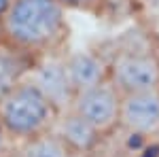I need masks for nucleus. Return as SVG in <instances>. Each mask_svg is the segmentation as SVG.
<instances>
[{"label":"nucleus","instance_id":"nucleus-4","mask_svg":"<svg viewBox=\"0 0 159 157\" xmlns=\"http://www.w3.org/2000/svg\"><path fill=\"white\" fill-rule=\"evenodd\" d=\"M119 109H121V94L110 81H104L81 94H74L70 104V110L83 117L100 136H106L115 127H119Z\"/></svg>","mask_w":159,"mask_h":157},{"label":"nucleus","instance_id":"nucleus-9","mask_svg":"<svg viewBox=\"0 0 159 157\" xmlns=\"http://www.w3.org/2000/svg\"><path fill=\"white\" fill-rule=\"evenodd\" d=\"M34 64V55L0 40V98L21 83Z\"/></svg>","mask_w":159,"mask_h":157},{"label":"nucleus","instance_id":"nucleus-12","mask_svg":"<svg viewBox=\"0 0 159 157\" xmlns=\"http://www.w3.org/2000/svg\"><path fill=\"white\" fill-rule=\"evenodd\" d=\"M66 9H91L96 7L100 0H60Z\"/></svg>","mask_w":159,"mask_h":157},{"label":"nucleus","instance_id":"nucleus-5","mask_svg":"<svg viewBox=\"0 0 159 157\" xmlns=\"http://www.w3.org/2000/svg\"><path fill=\"white\" fill-rule=\"evenodd\" d=\"M25 79L55 106L57 113H64L70 109L74 91L70 87L68 74H66L64 55H60L57 51L34 58V64H32Z\"/></svg>","mask_w":159,"mask_h":157},{"label":"nucleus","instance_id":"nucleus-11","mask_svg":"<svg viewBox=\"0 0 159 157\" xmlns=\"http://www.w3.org/2000/svg\"><path fill=\"white\" fill-rule=\"evenodd\" d=\"M13 145H15V142L9 138V134L4 132V127H2V123H0V157L9 155L13 151Z\"/></svg>","mask_w":159,"mask_h":157},{"label":"nucleus","instance_id":"nucleus-8","mask_svg":"<svg viewBox=\"0 0 159 157\" xmlns=\"http://www.w3.org/2000/svg\"><path fill=\"white\" fill-rule=\"evenodd\" d=\"M49 132L55 134L74 155H76V153H87V151H91V149L100 142V138H102L83 117H79V115L70 109L64 110V113H57V117H55V121H53Z\"/></svg>","mask_w":159,"mask_h":157},{"label":"nucleus","instance_id":"nucleus-1","mask_svg":"<svg viewBox=\"0 0 159 157\" xmlns=\"http://www.w3.org/2000/svg\"><path fill=\"white\" fill-rule=\"evenodd\" d=\"M0 30L2 40L34 58L53 53L68 32L66 7L60 0H13Z\"/></svg>","mask_w":159,"mask_h":157},{"label":"nucleus","instance_id":"nucleus-2","mask_svg":"<svg viewBox=\"0 0 159 157\" xmlns=\"http://www.w3.org/2000/svg\"><path fill=\"white\" fill-rule=\"evenodd\" d=\"M55 117V106L28 79L0 98V123L15 145L49 132Z\"/></svg>","mask_w":159,"mask_h":157},{"label":"nucleus","instance_id":"nucleus-10","mask_svg":"<svg viewBox=\"0 0 159 157\" xmlns=\"http://www.w3.org/2000/svg\"><path fill=\"white\" fill-rule=\"evenodd\" d=\"M74 153L53 132L32 136L17 146V157H72Z\"/></svg>","mask_w":159,"mask_h":157},{"label":"nucleus","instance_id":"nucleus-3","mask_svg":"<svg viewBox=\"0 0 159 157\" xmlns=\"http://www.w3.org/2000/svg\"><path fill=\"white\" fill-rule=\"evenodd\" d=\"M108 81L121 96L157 91L159 58L148 51H121L108 60Z\"/></svg>","mask_w":159,"mask_h":157},{"label":"nucleus","instance_id":"nucleus-14","mask_svg":"<svg viewBox=\"0 0 159 157\" xmlns=\"http://www.w3.org/2000/svg\"><path fill=\"white\" fill-rule=\"evenodd\" d=\"M153 34H155V40H157V47H159V19L153 25Z\"/></svg>","mask_w":159,"mask_h":157},{"label":"nucleus","instance_id":"nucleus-7","mask_svg":"<svg viewBox=\"0 0 159 157\" xmlns=\"http://www.w3.org/2000/svg\"><path fill=\"white\" fill-rule=\"evenodd\" d=\"M66 74L74 94L108 81V60L93 51H72L64 55Z\"/></svg>","mask_w":159,"mask_h":157},{"label":"nucleus","instance_id":"nucleus-6","mask_svg":"<svg viewBox=\"0 0 159 157\" xmlns=\"http://www.w3.org/2000/svg\"><path fill=\"white\" fill-rule=\"evenodd\" d=\"M119 127L136 136H151L159 132V89L121 96Z\"/></svg>","mask_w":159,"mask_h":157},{"label":"nucleus","instance_id":"nucleus-13","mask_svg":"<svg viewBox=\"0 0 159 157\" xmlns=\"http://www.w3.org/2000/svg\"><path fill=\"white\" fill-rule=\"evenodd\" d=\"M13 0H0V19L7 15V11H9V7H11Z\"/></svg>","mask_w":159,"mask_h":157}]
</instances>
